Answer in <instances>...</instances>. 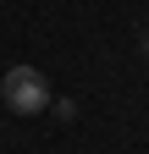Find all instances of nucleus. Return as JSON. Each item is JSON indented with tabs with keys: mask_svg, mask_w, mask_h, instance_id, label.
Returning a JSON list of instances; mask_svg holds the SVG:
<instances>
[{
	"mask_svg": "<svg viewBox=\"0 0 149 154\" xmlns=\"http://www.w3.org/2000/svg\"><path fill=\"white\" fill-rule=\"evenodd\" d=\"M0 99L17 116H39V110H50V83H44L39 66H11L0 77Z\"/></svg>",
	"mask_w": 149,
	"mask_h": 154,
	"instance_id": "f257e3e1",
	"label": "nucleus"
}]
</instances>
